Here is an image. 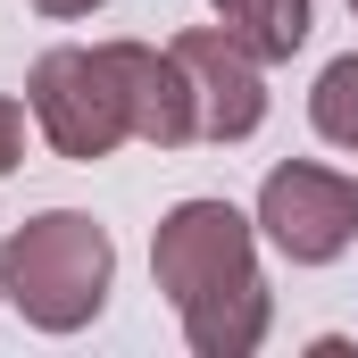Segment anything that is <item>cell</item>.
Instances as JSON below:
<instances>
[{
  "label": "cell",
  "instance_id": "52a82bcc",
  "mask_svg": "<svg viewBox=\"0 0 358 358\" xmlns=\"http://www.w3.org/2000/svg\"><path fill=\"white\" fill-rule=\"evenodd\" d=\"M217 25L250 59H292L308 42V0H217Z\"/></svg>",
  "mask_w": 358,
  "mask_h": 358
},
{
  "label": "cell",
  "instance_id": "6da1fadb",
  "mask_svg": "<svg viewBox=\"0 0 358 358\" xmlns=\"http://www.w3.org/2000/svg\"><path fill=\"white\" fill-rule=\"evenodd\" d=\"M150 275L176 300L183 342L200 358H250L267 342V283H259V250H250V217L225 200H183L159 217L150 242Z\"/></svg>",
  "mask_w": 358,
  "mask_h": 358
},
{
  "label": "cell",
  "instance_id": "5b68a950",
  "mask_svg": "<svg viewBox=\"0 0 358 358\" xmlns=\"http://www.w3.org/2000/svg\"><path fill=\"white\" fill-rule=\"evenodd\" d=\"M176 59H183V76H192V117H200V142H250V134H259V117H267L259 59H250L234 34H217V25L183 34Z\"/></svg>",
  "mask_w": 358,
  "mask_h": 358
},
{
  "label": "cell",
  "instance_id": "277c9868",
  "mask_svg": "<svg viewBox=\"0 0 358 358\" xmlns=\"http://www.w3.org/2000/svg\"><path fill=\"white\" fill-rule=\"evenodd\" d=\"M259 225H267V242L292 267H325V259L350 250V234H358V183L334 176V167L292 159V167H275L259 183Z\"/></svg>",
  "mask_w": 358,
  "mask_h": 358
},
{
  "label": "cell",
  "instance_id": "8992f818",
  "mask_svg": "<svg viewBox=\"0 0 358 358\" xmlns=\"http://www.w3.org/2000/svg\"><path fill=\"white\" fill-rule=\"evenodd\" d=\"M108 50H117L125 92H134V142H150V150L200 142V117H192V76H183L176 50H150V42H108Z\"/></svg>",
  "mask_w": 358,
  "mask_h": 358
},
{
  "label": "cell",
  "instance_id": "7a4b0ae2",
  "mask_svg": "<svg viewBox=\"0 0 358 358\" xmlns=\"http://www.w3.org/2000/svg\"><path fill=\"white\" fill-rule=\"evenodd\" d=\"M108 275H117V242L92 225L84 208H50L34 225H17L0 242V292L17 300L25 325L42 334H76L100 317L108 300Z\"/></svg>",
  "mask_w": 358,
  "mask_h": 358
},
{
  "label": "cell",
  "instance_id": "9c48e42d",
  "mask_svg": "<svg viewBox=\"0 0 358 358\" xmlns=\"http://www.w3.org/2000/svg\"><path fill=\"white\" fill-rule=\"evenodd\" d=\"M17 159H25V108H17V100H0V176H8Z\"/></svg>",
  "mask_w": 358,
  "mask_h": 358
},
{
  "label": "cell",
  "instance_id": "3957f363",
  "mask_svg": "<svg viewBox=\"0 0 358 358\" xmlns=\"http://www.w3.org/2000/svg\"><path fill=\"white\" fill-rule=\"evenodd\" d=\"M34 125L50 134L59 159H108L117 142H134V92H125V67L117 50H42L34 59Z\"/></svg>",
  "mask_w": 358,
  "mask_h": 358
},
{
  "label": "cell",
  "instance_id": "8fae6325",
  "mask_svg": "<svg viewBox=\"0 0 358 358\" xmlns=\"http://www.w3.org/2000/svg\"><path fill=\"white\" fill-rule=\"evenodd\" d=\"M350 8H358V0H350Z\"/></svg>",
  "mask_w": 358,
  "mask_h": 358
},
{
  "label": "cell",
  "instance_id": "ba28073f",
  "mask_svg": "<svg viewBox=\"0 0 358 358\" xmlns=\"http://www.w3.org/2000/svg\"><path fill=\"white\" fill-rule=\"evenodd\" d=\"M308 117H317V134H325V142L358 150V59H334V67L317 76V92H308Z\"/></svg>",
  "mask_w": 358,
  "mask_h": 358
},
{
  "label": "cell",
  "instance_id": "30bf717a",
  "mask_svg": "<svg viewBox=\"0 0 358 358\" xmlns=\"http://www.w3.org/2000/svg\"><path fill=\"white\" fill-rule=\"evenodd\" d=\"M34 8H42V17H92L100 0H34Z\"/></svg>",
  "mask_w": 358,
  "mask_h": 358
}]
</instances>
